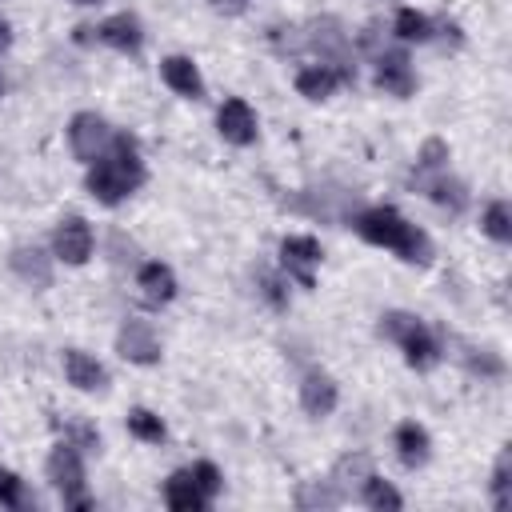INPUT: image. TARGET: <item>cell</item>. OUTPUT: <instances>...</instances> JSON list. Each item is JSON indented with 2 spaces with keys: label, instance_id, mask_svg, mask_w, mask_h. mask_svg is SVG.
<instances>
[{
  "label": "cell",
  "instance_id": "7a4b0ae2",
  "mask_svg": "<svg viewBox=\"0 0 512 512\" xmlns=\"http://www.w3.org/2000/svg\"><path fill=\"white\" fill-rule=\"evenodd\" d=\"M352 228H356V236H364L368 244L392 248V252H400V256L412 260V264H428V260H432V240H428L416 224H408L396 208H388V204H376V208L356 212V216H352Z\"/></svg>",
  "mask_w": 512,
  "mask_h": 512
},
{
  "label": "cell",
  "instance_id": "277c9868",
  "mask_svg": "<svg viewBox=\"0 0 512 512\" xmlns=\"http://www.w3.org/2000/svg\"><path fill=\"white\" fill-rule=\"evenodd\" d=\"M44 472H48L52 488L60 492L64 508H76V512H80V508H92V496L84 492V464H80V448H76V444L60 440V444L48 452Z\"/></svg>",
  "mask_w": 512,
  "mask_h": 512
},
{
  "label": "cell",
  "instance_id": "7c38bea8",
  "mask_svg": "<svg viewBox=\"0 0 512 512\" xmlns=\"http://www.w3.org/2000/svg\"><path fill=\"white\" fill-rule=\"evenodd\" d=\"M216 128H220V136H224L228 144H252V140H256V112L248 108V100L232 96V100L220 104Z\"/></svg>",
  "mask_w": 512,
  "mask_h": 512
},
{
  "label": "cell",
  "instance_id": "f1b7e54d",
  "mask_svg": "<svg viewBox=\"0 0 512 512\" xmlns=\"http://www.w3.org/2000/svg\"><path fill=\"white\" fill-rule=\"evenodd\" d=\"M360 480L364 484V476H372V460L364 456V452H356V456H344L340 464H336V480Z\"/></svg>",
  "mask_w": 512,
  "mask_h": 512
},
{
  "label": "cell",
  "instance_id": "cb8c5ba5",
  "mask_svg": "<svg viewBox=\"0 0 512 512\" xmlns=\"http://www.w3.org/2000/svg\"><path fill=\"white\" fill-rule=\"evenodd\" d=\"M0 504L4 508H36V500L24 488V480L16 472H8V468H0Z\"/></svg>",
  "mask_w": 512,
  "mask_h": 512
},
{
  "label": "cell",
  "instance_id": "ac0fdd59",
  "mask_svg": "<svg viewBox=\"0 0 512 512\" xmlns=\"http://www.w3.org/2000/svg\"><path fill=\"white\" fill-rule=\"evenodd\" d=\"M12 272L32 288H48L52 284V264H48V256L40 248H16L12 252Z\"/></svg>",
  "mask_w": 512,
  "mask_h": 512
},
{
  "label": "cell",
  "instance_id": "ba28073f",
  "mask_svg": "<svg viewBox=\"0 0 512 512\" xmlns=\"http://www.w3.org/2000/svg\"><path fill=\"white\" fill-rule=\"evenodd\" d=\"M116 352L124 356V360H132V364H156L160 360V340H156V332H152V324L148 320H124V328H120V336H116Z\"/></svg>",
  "mask_w": 512,
  "mask_h": 512
},
{
  "label": "cell",
  "instance_id": "5b68a950",
  "mask_svg": "<svg viewBox=\"0 0 512 512\" xmlns=\"http://www.w3.org/2000/svg\"><path fill=\"white\" fill-rule=\"evenodd\" d=\"M68 144H72L76 160L92 164L96 156L108 152V144H112V128H108L104 116H96V112H76L72 124H68Z\"/></svg>",
  "mask_w": 512,
  "mask_h": 512
},
{
  "label": "cell",
  "instance_id": "d6986e66",
  "mask_svg": "<svg viewBox=\"0 0 512 512\" xmlns=\"http://www.w3.org/2000/svg\"><path fill=\"white\" fill-rule=\"evenodd\" d=\"M396 452H400V460H404L408 468H420V464L428 460V452H432V440H428V432H424L416 420H404V424L396 428Z\"/></svg>",
  "mask_w": 512,
  "mask_h": 512
},
{
  "label": "cell",
  "instance_id": "83f0119b",
  "mask_svg": "<svg viewBox=\"0 0 512 512\" xmlns=\"http://www.w3.org/2000/svg\"><path fill=\"white\" fill-rule=\"evenodd\" d=\"M260 292L272 308H288V288H284V276L276 272H260Z\"/></svg>",
  "mask_w": 512,
  "mask_h": 512
},
{
  "label": "cell",
  "instance_id": "603a6c76",
  "mask_svg": "<svg viewBox=\"0 0 512 512\" xmlns=\"http://www.w3.org/2000/svg\"><path fill=\"white\" fill-rule=\"evenodd\" d=\"M364 504L368 508H400L404 500H400V492L388 484V480H380V476H364Z\"/></svg>",
  "mask_w": 512,
  "mask_h": 512
},
{
  "label": "cell",
  "instance_id": "e0dca14e",
  "mask_svg": "<svg viewBox=\"0 0 512 512\" xmlns=\"http://www.w3.org/2000/svg\"><path fill=\"white\" fill-rule=\"evenodd\" d=\"M136 288H140V296H144L148 304H168V300L176 296V276H172L168 264L152 260V264H144V268L136 272Z\"/></svg>",
  "mask_w": 512,
  "mask_h": 512
},
{
  "label": "cell",
  "instance_id": "7402d4cb",
  "mask_svg": "<svg viewBox=\"0 0 512 512\" xmlns=\"http://www.w3.org/2000/svg\"><path fill=\"white\" fill-rule=\"evenodd\" d=\"M128 432H132L136 440L160 444V440H164V420H160L156 412H148V408H132V412H128Z\"/></svg>",
  "mask_w": 512,
  "mask_h": 512
},
{
  "label": "cell",
  "instance_id": "ffe728a7",
  "mask_svg": "<svg viewBox=\"0 0 512 512\" xmlns=\"http://www.w3.org/2000/svg\"><path fill=\"white\" fill-rule=\"evenodd\" d=\"M396 36L400 40H416V44H424V40H432V20L424 16V12H416V8H400L396 12Z\"/></svg>",
  "mask_w": 512,
  "mask_h": 512
},
{
  "label": "cell",
  "instance_id": "9c48e42d",
  "mask_svg": "<svg viewBox=\"0 0 512 512\" xmlns=\"http://www.w3.org/2000/svg\"><path fill=\"white\" fill-rule=\"evenodd\" d=\"M352 68H340V64H308L296 72V92L308 96V100H324L332 96L340 84H352Z\"/></svg>",
  "mask_w": 512,
  "mask_h": 512
},
{
  "label": "cell",
  "instance_id": "3957f363",
  "mask_svg": "<svg viewBox=\"0 0 512 512\" xmlns=\"http://www.w3.org/2000/svg\"><path fill=\"white\" fill-rule=\"evenodd\" d=\"M380 336L392 340V344H400L408 368H416V372H428V368L440 360L436 336H432L428 324L416 320L412 312H384V316H380Z\"/></svg>",
  "mask_w": 512,
  "mask_h": 512
},
{
  "label": "cell",
  "instance_id": "4316f807",
  "mask_svg": "<svg viewBox=\"0 0 512 512\" xmlns=\"http://www.w3.org/2000/svg\"><path fill=\"white\" fill-rule=\"evenodd\" d=\"M188 472L196 476V484H200V492H204L208 500H212V496L220 492V484H224V476H220V468H216L212 460H200V464H192Z\"/></svg>",
  "mask_w": 512,
  "mask_h": 512
},
{
  "label": "cell",
  "instance_id": "1f68e13d",
  "mask_svg": "<svg viewBox=\"0 0 512 512\" xmlns=\"http://www.w3.org/2000/svg\"><path fill=\"white\" fill-rule=\"evenodd\" d=\"M216 12H228V16H236V12H244L248 8V0H208Z\"/></svg>",
  "mask_w": 512,
  "mask_h": 512
},
{
  "label": "cell",
  "instance_id": "52a82bcc",
  "mask_svg": "<svg viewBox=\"0 0 512 512\" xmlns=\"http://www.w3.org/2000/svg\"><path fill=\"white\" fill-rule=\"evenodd\" d=\"M52 256L64 264H84L92 256V228L84 216H64L52 232Z\"/></svg>",
  "mask_w": 512,
  "mask_h": 512
},
{
  "label": "cell",
  "instance_id": "2e32d148",
  "mask_svg": "<svg viewBox=\"0 0 512 512\" xmlns=\"http://www.w3.org/2000/svg\"><path fill=\"white\" fill-rule=\"evenodd\" d=\"M336 400H340V392H336V380H332V376H324V372H308V376H304V384H300V404H304L308 416H328V412L336 408Z\"/></svg>",
  "mask_w": 512,
  "mask_h": 512
},
{
  "label": "cell",
  "instance_id": "6da1fadb",
  "mask_svg": "<svg viewBox=\"0 0 512 512\" xmlns=\"http://www.w3.org/2000/svg\"><path fill=\"white\" fill-rule=\"evenodd\" d=\"M144 184V164L136 152V140L128 132H112V144L104 156H96L88 164V192L100 204H120L124 196H132Z\"/></svg>",
  "mask_w": 512,
  "mask_h": 512
},
{
  "label": "cell",
  "instance_id": "44dd1931",
  "mask_svg": "<svg viewBox=\"0 0 512 512\" xmlns=\"http://www.w3.org/2000/svg\"><path fill=\"white\" fill-rule=\"evenodd\" d=\"M480 228H484L492 240L508 244V240H512V208H508L504 200H492V204L484 208V220H480Z\"/></svg>",
  "mask_w": 512,
  "mask_h": 512
},
{
  "label": "cell",
  "instance_id": "30bf717a",
  "mask_svg": "<svg viewBox=\"0 0 512 512\" xmlns=\"http://www.w3.org/2000/svg\"><path fill=\"white\" fill-rule=\"evenodd\" d=\"M376 88L380 92H388V96H412V88H416V72H412V64H408V56L404 52H380L376 56Z\"/></svg>",
  "mask_w": 512,
  "mask_h": 512
},
{
  "label": "cell",
  "instance_id": "836d02e7",
  "mask_svg": "<svg viewBox=\"0 0 512 512\" xmlns=\"http://www.w3.org/2000/svg\"><path fill=\"white\" fill-rule=\"evenodd\" d=\"M0 96H4V76H0Z\"/></svg>",
  "mask_w": 512,
  "mask_h": 512
},
{
  "label": "cell",
  "instance_id": "5bb4252c",
  "mask_svg": "<svg viewBox=\"0 0 512 512\" xmlns=\"http://www.w3.org/2000/svg\"><path fill=\"white\" fill-rule=\"evenodd\" d=\"M64 376H68V384L80 388V392H96V388L108 384L104 364H100L96 356L80 352V348H68V352H64Z\"/></svg>",
  "mask_w": 512,
  "mask_h": 512
},
{
  "label": "cell",
  "instance_id": "4dcf8cb0",
  "mask_svg": "<svg viewBox=\"0 0 512 512\" xmlns=\"http://www.w3.org/2000/svg\"><path fill=\"white\" fill-rule=\"evenodd\" d=\"M508 468H512V460H508V452H500L496 472H492V496H496V508H508Z\"/></svg>",
  "mask_w": 512,
  "mask_h": 512
},
{
  "label": "cell",
  "instance_id": "d4e9b609",
  "mask_svg": "<svg viewBox=\"0 0 512 512\" xmlns=\"http://www.w3.org/2000/svg\"><path fill=\"white\" fill-rule=\"evenodd\" d=\"M296 504L300 508H336L340 504V492L336 488H328V484H308V488H300V496H296Z\"/></svg>",
  "mask_w": 512,
  "mask_h": 512
},
{
  "label": "cell",
  "instance_id": "484cf974",
  "mask_svg": "<svg viewBox=\"0 0 512 512\" xmlns=\"http://www.w3.org/2000/svg\"><path fill=\"white\" fill-rule=\"evenodd\" d=\"M444 160H448V144H444V140H424V148H420V156H416V168H420V172H440Z\"/></svg>",
  "mask_w": 512,
  "mask_h": 512
},
{
  "label": "cell",
  "instance_id": "4fadbf2b",
  "mask_svg": "<svg viewBox=\"0 0 512 512\" xmlns=\"http://www.w3.org/2000/svg\"><path fill=\"white\" fill-rule=\"evenodd\" d=\"M160 76H164V84H168L176 96L204 100V76H200V68H196L188 56H164V60H160Z\"/></svg>",
  "mask_w": 512,
  "mask_h": 512
},
{
  "label": "cell",
  "instance_id": "9a60e30c",
  "mask_svg": "<svg viewBox=\"0 0 512 512\" xmlns=\"http://www.w3.org/2000/svg\"><path fill=\"white\" fill-rule=\"evenodd\" d=\"M164 504H168L172 512H204L212 500L200 492V484H196L192 472H172V476L164 480Z\"/></svg>",
  "mask_w": 512,
  "mask_h": 512
},
{
  "label": "cell",
  "instance_id": "8fae6325",
  "mask_svg": "<svg viewBox=\"0 0 512 512\" xmlns=\"http://www.w3.org/2000/svg\"><path fill=\"white\" fill-rule=\"evenodd\" d=\"M92 36H96L100 44L116 48V52H140V44H144V28H140V20H136L132 12H116V16L100 20V24L92 28Z\"/></svg>",
  "mask_w": 512,
  "mask_h": 512
},
{
  "label": "cell",
  "instance_id": "f546056e",
  "mask_svg": "<svg viewBox=\"0 0 512 512\" xmlns=\"http://www.w3.org/2000/svg\"><path fill=\"white\" fill-rule=\"evenodd\" d=\"M64 440L68 444H76V448H100V436H96V428H88L84 420H64Z\"/></svg>",
  "mask_w": 512,
  "mask_h": 512
},
{
  "label": "cell",
  "instance_id": "d6a6232c",
  "mask_svg": "<svg viewBox=\"0 0 512 512\" xmlns=\"http://www.w3.org/2000/svg\"><path fill=\"white\" fill-rule=\"evenodd\" d=\"M8 44H12V32H8V24L0 20V52H8Z\"/></svg>",
  "mask_w": 512,
  "mask_h": 512
},
{
  "label": "cell",
  "instance_id": "8992f818",
  "mask_svg": "<svg viewBox=\"0 0 512 512\" xmlns=\"http://www.w3.org/2000/svg\"><path fill=\"white\" fill-rule=\"evenodd\" d=\"M280 264L284 272L300 284V288H312L316 284V264H320V244L316 236H284L280 240Z\"/></svg>",
  "mask_w": 512,
  "mask_h": 512
},
{
  "label": "cell",
  "instance_id": "e575fe53",
  "mask_svg": "<svg viewBox=\"0 0 512 512\" xmlns=\"http://www.w3.org/2000/svg\"><path fill=\"white\" fill-rule=\"evenodd\" d=\"M76 4H96V0H76Z\"/></svg>",
  "mask_w": 512,
  "mask_h": 512
}]
</instances>
